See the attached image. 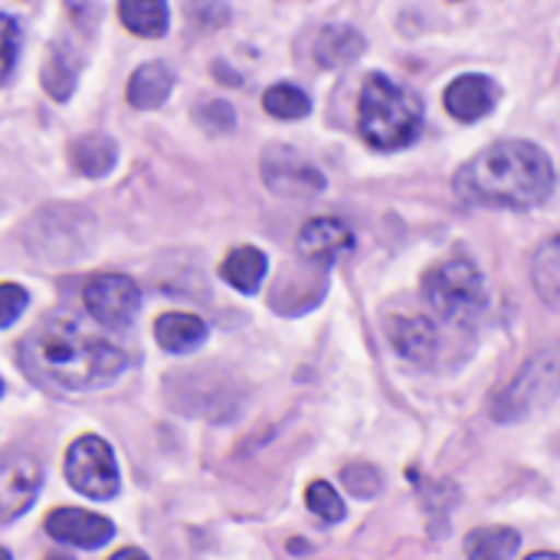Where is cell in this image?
I'll use <instances>...</instances> for the list:
<instances>
[{"label": "cell", "mask_w": 560, "mask_h": 560, "mask_svg": "<svg viewBox=\"0 0 560 560\" xmlns=\"http://www.w3.org/2000/svg\"><path fill=\"white\" fill-rule=\"evenodd\" d=\"M358 128L361 138L377 151H400L417 141L423 128V102L397 85L390 75H368L358 102Z\"/></svg>", "instance_id": "cell-3"}, {"label": "cell", "mask_w": 560, "mask_h": 560, "mask_svg": "<svg viewBox=\"0 0 560 560\" xmlns=\"http://www.w3.org/2000/svg\"><path fill=\"white\" fill-rule=\"evenodd\" d=\"M154 338L171 354H190L207 341V325L197 315L167 312L154 322Z\"/></svg>", "instance_id": "cell-14"}, {"label": "cell", "mask_w": 560, "mask_h": 560, "mask_svg": "<svg viewBox=\"0 0 560 560\" xmlns=\"http://www.w3.org/2000/svg\"><path fill=\"white\" fill-rule=\"evenodd\" d=\"M43 466L30 453H7L0 459V522H16L36 502Z\"/></svg>", "instance_id": "cell-9"}, {"label": "cell", "mask_w": 560, "mask_h": 560, "mask_svg": "<svg viewBox=\"0 0 560 560\" xmlns=\"http://www.w3.org/2000/svg\"><path fill=\"white\" fill-rule=\"evenodd\" d=\"M305 505L312 509V515H318L328 525L345 518V502H341V495L328 482H312L308 492H305Z\"/></svg>", "instance_id": "cell-24"}, {"label": "cell", "mask_w": 560, "mask_h": 560, "mask_svg": "<svg viewBox=\"0 0 560 560\" xmlns=\"http://www.w3.org/2000/svg\"><path fill=\"white\" fill-rule=\"evenodd\" d=\"M364 52V36L351 26H325L315 39V59L318 66L325 69H341V66H351L354 59H361Z\"/></svg>", "instance_id": "cell-15"}, {"label": "cell", "mask_w": 560, "mask_h": 560, "mask_svg": "<svg viewBox=\"0 0 560 560\" xmlns=\"http://www.w3.org/2000/svg\"><path fill=\"white\" fill-rule=\"evenodd\" d=\"M26 308V289L13 282H0V328H10Z\"/></svg>", "instance_id": "cell-28"}, {"label": "cell", "mask_w": 560, "mask_h": 560, "mask_svg": "<svg viewBox=\"0 0 560 560\" xmlns=\"http://www.w3.org/2000/svg\"><path fill=\"white\" fill-rule=\"evenodd\" d=\"M555 397H560V348H548L535 354L518 371V377L492 400V420L518 423L545 410Z\"/></svg>", "instance_id": "cell-5"}, {"label": "cell", "mask_w": 560, "mask_h": 560, "mask_svg": "<svg viewBox=\"0 0 560 560\" xmlns=\"http://www.w3.org/2000/svg\"><path fill=\"white\" fill-rule=\"evenodd\" d=\"M495 102H499V85L479 72H466V75L453 79L446 89V112L463 125L486 118L495 108Z\"/></svg>", "instance_id": "cell-12"}, {"label": "cell", "mask_w": 560, "mask_h": 560, "mask_svg": "<svg viewBox=\"0 0 560 560\" xmlns=\"http://www.w3.org/2000/svg\"><path fill=\"white\" fill-rule=\"evenodd\" d=\"M525 560H560V555H555V551H538V555H532V558Z\"/></svg>", "instance_id": "cell-30"}, {"label": "cell", "mask_w": 560, "mask_h": 560, "mask_svg": "<svg viewBox=\"0 0 560 560\" xmlns=\"http://www.w3.org/2000/svg\"><path fill=\"white\" fill-rule=\"evenodd\" d=\"M82 302H85V312L102 328L121 331V328H128L135 322V315L141 308V292L128 276L105 272V276L89 279V285L82 292Z\"/></svg>", "instance_id": "cell-7"}, {"label": "cell", "mask_w": 560, "mask_h": 560, "mask_svg": "<svg viewBox=\"0 0 560 560\" xmlns=\"http://www.w3.org/2000/svg\"><path fill=\"white\" fill-rule=\"evenodd\" d=\"M262 105L272 118H282V121H295V118H305L312 112V102L308 95L299 89V85H289V82H279L272 85L266 95H262Z\"/></svg>", "instance_id": "cell-23"}, {"label": "cell", "mask_w": 560, "mask_h": 560, "mask_svg": "<svg viewBox=\"0 0 560 560\" xmlns=\"http://www.w3.org/2000/svg\"><path fill=\"white\" fill-rule=\"evenodd\" d=\"M0 394H3V384H0Z\"/></svg>", "instance_id": "cell-33"}, {"label": "cell", "mask_w": 560, "mask_h": 560, "mask_svg": "<svg viewBox=\"0 0 560 560\" xmlns=\"http://www.w3.org/2000/svg\"><path fill=\"white\" fill-rule=\"evenodd\" d=\"M46 532H49L52 541L85 548V551H95V548H102V545H108L115 538V525L108 518L82 512V509H56V512H49Z\"/></svg>", "instance_id": "cell-10"}, {"label": "cell", "mask_w": 560, "mask_h": 560, "mask_svg": "<svg viewBox=\"0 0 560 560\" xmlns=\"http://www.w3.org/2000/svg\"><path fill=\"white\" fill-rule=\"evenodd\" d=\"M174 89V75L164 62H144L128 79V102L135 108H158Z\"/></svg>", "instance_id": "cell-18"}, {"label": "cell", "mask_w": 560, "mask_h": 560, "mask_svg": "<svg viewBox=\"0 0 560 560\" xmlns=\"http://www.w3.org/2000/svg\"><path fill=\"white\" fill-rule=\"evenodd\" d=\"M16 52H20V26L13 16L0 13V85L10 79L16 66Z\"/></svg>", "instance_id": "cell-26"}, {"label": "cell", "mask_w": 560, "mask_h": 560, "mask_svg": "<svg viewBox=\"0 0 560 560\" xmlns=\"http://www.w3.org/2000/svg\"><path fill=\"white\" fill-rule=\"evenodd\" d=\"M66 479L69 486L95 502L118 495V463L112 446L102 436H79L66 453Z\"/></svg>", "instance_id": "cell-6"}, {"label": "cell", "mask_w": 560, "mask_h": 560, "mask_svg": "<svg viewBox=\"0 0 560 560\" xmlns=\"http://www.w3.org/2000/svg\"><path fill=\"white\" fill-rule=\"evenodd\" d=\"M387 338L397 348V354L407 358L410 364L427 368L436 361L440 335H436L433 322L423 315H390L387 318Z\"/></svg>", "instance_id": "cell-11"}, {"label": "cell", "mask_w": 560, "mask_h": 560, "mask_svg": "<svg viewBox=\"0 0 560 560\" xmlns=\"http://www.w3.org/2000/svg\"><path fill=\"white\" fill-rule=\"evenodd\" d=\"M197 121L203 128H210V131H230L236 125V112H233L230 102H220L217 98V102H207V105L197 108Z\"/></svg>", "instance_id": "cell-27"}, {"label": "cell", "mask_w": 560, "mask_h": 560, "mask_svg": "<svg viewBox=\"0 0 560 560\" xmlns=\"http://www.w3.org/2000/svg\"><path fill=\"white\" fill-rule=\"evenodd\" d=\"M423 299L446 325H472L489 302L486 279L469 259H446L423 276Z\"/></svg>", "instance_id": "cell-4"}, {"label": "cell", "mask_w": 560, "mask_h": 560, "mask_svg": "<svg viewBox=\"0 0 560 560\" xmlns=\"http://www.w3.org/2000/svg\"><path fill=\"white\" fill-rule=\"evenodd\" d=\"M555 187L551 158L532 141H499L456 174V194L479 207L532 210Z\"/></svg>", "instance_id": "cell-2"}, {"label": "cell", "mask_w": 560, "mask_h": 560, "mask_svg": "<svg viewBox=\"0 0 560 560\" xmlns=\"http://www.w3.org/2000/svg\"><path fill=\"white\" fill-rule=\"evenodd\" d=\"M118 13L135 36L154 39L167 33V0H121Z\"/></svg>", "instance_id": "cell-21"}, {"label": "cell", "mask_w": 560, "mask_h": 560, "mask_svg": "<svg viewBox=\"0 0 560 560\" xmlns=\"http://www.w3.org/2000/svg\"><path fill=\"white\" fill-rule=\"evenodd\" d=\"M522 548V538L515 528H476L466 538V558L469 560H512Z\"/></svg>", "instance_id": "cell-20"}, {"label": "cell", "mask_w": 560, "mask_h": 560, "mask_svg": "<svg viewBox=\"0 0 560 560\" xmlns=\"http://www.w3.org/2000/svg\"><path fill=\"white\" fill-rule=\"evenodd\" d=\"M341 482H345V489H348L351 495H358V499H374V495L384 489L381 472H377L374 466H368V463L345 466V469H341Z\"/></svg>", "instance_id": "cell-25"}, {"label": "cell", "mask_w": 560, "mask_h": 560, "mask_svg": "<svg viewBox=\"0 0 560 560\" xmlns=\"http://www.w3.org/2000/svg\"><path fill=\"white\" fill-rule=\"evenodd\" d=\"M16 358L33 381L59 390H95L128 368L121 348L72 318H52L33 328L16 348Z\"/></svg>", "instance_id": "cell-1"}, {"label": "cell", "mask_w": 560, "mask_h": 560, "mask_svg": "<svg viewBox=\"0 0 560 560\" xmlns=\"http://www.w3.org/2000/svg\"><path fill=\"white\" fill-rule=\"evenodd\" d=\"M532 279H535V292L541 295V302H548L551 308H560V236L548 240L535 253Z\"/></svg>", "instance_id": "cell-22"}, {"label": "cell", "mask_w": 560, "mask_h": 560, "mask_svg": "<svg viewBox=\"0 0 560 560\" xmlns=\"http://www.w3.org/2000/svg\"><path fill=\"white\" fill-rule=\"evenodd\" d=\"M266 272H269V259H266V253L256 249V246H240V249H233V253L223 259V266H220V276H223L236 292H246V295H253V292L262 285Z\"/></svg>", "instance_id": "cell-16"}, {"label": "cell", "mask_w": 560, "mask_h": 560, "mask_svg": "<svg viewBox=\"0 0 560 560\" xmlns=\"http://www.w3.org/2000/svg\"><path fill=\"white\" fill-rule=\"evenodd\" d=\"M75 79H79V59L66 39H56L46 52V62H43V89L56 102H66L75 89Z\"/></svg>", "instance_id": "cell-17"}, {"label": "cell", "mask_w": 560, "mask_h": 560, "mask_svg": "<svg viewBox=\"0 0 560 560\" xmlns=\"http://www.w3.org/2000/svg\"><path fill=\"white\" fill-rule=\"evenodd\" d=\"M262 180L279 197H315L328 187L325 174L285 144H272L262 154Z\"/></svg>", "instance_id": "cell-8"}, {"label": "cell", "mask_w": 560, "mask_h": 560, "mask_svg": "<svg viewBox=\"0 0 560 560\" xmlns=\"http://www.w3.org/2000/svg\"><path fill=\"white\" fill-rule=\"evenodd\" d=\"M354 249V233L338 217H315L299 233V256L308 262H331L341 253Z\"/></svg>", "instance_id": "cell-13"}, {"label": "cell", "mask_w": 560, "mask_h": 560, "mask_svg": "<svg viewBox=\"0 0 560 560\" xmlns=\"http://www.w3.org/2000/svg\"><path fill=\"white\" fill-rule=\"evenodd\" d=\"M0 560H13V558H10V551H7V548H0Z\"/></svg>", "instance_id": "cell-31"}, {"label": "cell", "mask_w": 560, "mask_h": 560, "mask_svg": "<svg viewBox=\"0 0 560 560\" xmlns=\"http://www.w3.org/2000/svg\"><path fill=\"white\" fill-rule=\"evenodd\" d=\"M69 154H72V167L85 177H105L118 158L115 141L108 135H82L79 141H72Z\"/></svg>", "instance_id": "cell-19"}, {"label": "cell", "mask_w": 560, "mask_h": 560, "mask_svg": "<svg viewBox=\"0 0 560 560\" xmlns=\"http://www.w3.org/2000/svg\"><path fill=\"white\" fill-rule=\"evenodd\" d=\"M46 560H72V558H66V555H52V558H46Z\"/></svg>", "instance_id": "cell-32"}, {"label": "cell", "mask_w": 560, "mask_h": 560, "mask_svg": "<svg viewBox=\"0 0 560 560\" xmlns=\"http://www.w3.org/2000/svg\"><path fill=\"white\" fill-rule=\"evenodd\" d=\"M108 560H151L144 551H138V548H121L118 555H112Z\"/></svg>", "instance_id": "cell-29"}]
</instances>
